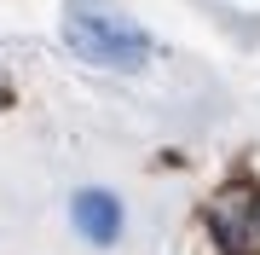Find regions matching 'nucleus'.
I'll list each match as a JSON object with an SVG mask.
<instances>
[{
	"instance_id": "1",
	"label": "nucleus",
	"mask_w": 260,
	"mask_h": 255,
	"mask_svg": "<svg viewBox=\"0 0 260 255\" xmlns=\"http://www.w3.org/2000/svg\"><path fill=\"white\" fill-rule=\"evenodd\" d=\"M64 41H70L75 58H87L99 70H145V58H150L145 29L116 18V12H70L64 18Z\"/></svg>"
},
{
	"instance_id": "2",
	"label": "nucleus",
	"mask_w": 260,
	"mask_h": 255,
	"mask_svg": "<svg viewBox=\"0 0 260 255\" xmlns=\"http://www.w3.org/2000/svg\"><path fill=\"white\" fill-rule=\"evenodd\" d=\"M208 226H214V238L225 244V255H249L254 249V197L243 186H232V191H220L214 197V209H208Z\"/></svg>"
},
{
	"instance_id": "3",
	"label": "nucleus",
	"mask_w": 260,
	"mask_h": 255,
	"mask_svg": "<svg viewBox=\"0 0 260 255\" xmlns=\"http://www.w3.org/2000/svg\"><path fill=\"white\" fill-rule=\"evenodd\" d=\"M70 220L81 226V238H93V244H116V232H121V203L110 197V191H75Z\"/></svg>"
}]
</instances>
